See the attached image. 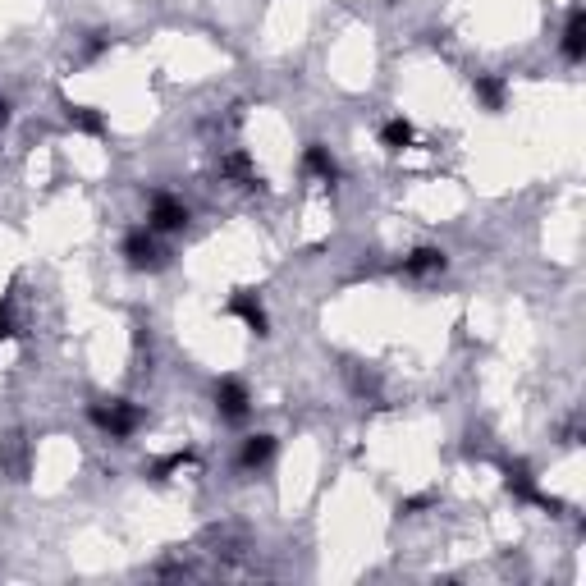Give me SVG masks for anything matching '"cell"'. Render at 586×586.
<instances>
[{"instance_id":"obj_1","label":"cell","mask_w":586,"mask_h":586,"mask_svg":"<svg viewBox=\"0 0 586 586\" xmlns=\"http://www.w3.org/2000/svg\"><path fill=\"white\" fill-rule=\"evenodd\" d=\"M92 422L106 435H115V440H129L138 431L142 413H138V403H129V399H106V403H92Z\"/></svg>"},{"instance_id":"obj_2","label":"cell","mask_w":586,"mask_h":586,"mask_svg":"<svg viewBox=\"0 0 586 586\" xmlns=\"http://www.w3.org/2000/svg\"><path fill=\"white\" fill-rule=\"evenodd\" d=\"M124 261H129L133 271H161L165 252L156 243V229H129L124 234Z\"/></svg>"},{"instance_id":"obj_3","label":"cell","mask_w":586,"mask_h":586,"mask_svg":"<svg viewBox=\"0 0 586 586\" xmlns=\"http://www.w3.org/2000/svg\"><path fill=\"white\" fill-rule=\"evenodd\" d=\"M188 225V207L179 202V197L170 193H156L152 197V211H147V229H156V234H179V229Z\"/></svg>"},{"instance_id":"obj_4","label":"cell","mask_w":586,"mask_h":586,"mask_svg":"<svg viewBox=\"0 0 586 586\" xmlns=\"http://www.w3.org/2000/svg\"><path fill=\"white\" fill-rule=\"evenodd\" d=\"M216 413L225 417V422H248V413H252V399H248V390H243V380H234V376H225L216 385Z\"/></svg>"},{"instance_id":"obj_5","label":"cell","mask_w":586,"mask_h":586,"mask_svg":"<svg viewBox=\"0 0 586 586\" xmlns=\"http://www.w3.org/2000/svg\"><path fill=\"white\" fill-rule=\"evenodd\" d=\"M229 312L239 316L252 335H266V330H271V321H266V307H261L252 293H234V298H229Z\"/></svg>"},{"instance_id":"obj_6","label":"cell","mask_w":586,"mask_h":586,"mask_svg":"<svg viewBox=\"0 0 586 586\" xmlns=\"http://www.w3.org/2000/svg\"><path fill=\"white\" fill-rule=\"evenodd\" d=\"M564 60L568 65H582V55H586V14L582 10H573L568 14V23H564Z\"/></svg>"},{"instance_id":"obj_7","label":"cell","mask_w":586,"mask_h":586,"mask_svg":"<svg viewBox=\"0 0 586 586\" xmlns=\"http://www.w3.org/2000/svg\"><path fill=\"white\" fill-rule=\"evenodd\" d=\"M303 170L312 174V179H321V184H335V179H339L335 156H330L326 147H321V142H312V147L303 152Z\"/></svg>"},{"instance_id":"obj_8","label":"cell","mask_w":586,"mask_h":586,"mask_svg":"<svg viewBox=\"0 0 586 586\" xmlns=\"http://www.w3.org/2000/svg\"><path fill=\"white\" fill-rule=\"evenodd\" d=\"M445 266H449V261H445V252H440V248H417L413 257L403 261V271L417 275V280H426V275H440Z\"/></svg>"},{"instance_id":"obj_9","label":"cell","mask_w":586,"mask_h":586,"mask_svg":"<svg viewBox=\"0 0 586 586\" xmlns=\"http://www.w3.org/2000/svg\"><path fill=\"white\" fill-rule=\"evenodd\" d=\"M271 454H275V435H248V440H243L239 463L248 467V472H257V467L271 463Z\"/></svg>"},{"instance_id":"obj_10","label":"cell","mask_w":586,"mask_h":586,"mask_svg":"<svg viewBox=\"0 0 586 586\" xmlns=\"http://www.w3.org/2000/svg\"><path fill=\"white\" fill-rule=\"evenodd\" d=\"M504 481H509V490L518 495V500H536V504H545V495L536 490V477H532V472H527L522 463H509V467H504Z\"/></svg>"},{"instance_id":"obj_11","label":"cell","mask_w":586,"mask_h":586,"mask_svg":"<svg viewBox=\"0 0 586 586\" xmlns=\"http://www.w3.org/2000/svg\"><path fill=\"white\" fill-rule=\"evenodd\" d=\"M472 92H477V101H481L486 110H504V78L477 74V78H472Z\"/></svg>"},{"instance_id":"obj_12","label":"cell","mask_w":586,"mask_h":586,"mask_svg":"<svg viewBox=\"0 0 586 586\" xmlns=\"http://www.w3.org/2000/svg\"><path fill=\"white\" fill-rule=\"evenodd\" d=\"M220 170H225V174H229V179H234L239 188H257V170H252V161H248V156H239V152H234V156H225V165H220Z\"/></svg>"},{"instance_id":"obj_13","label":"cell","mask_w":586,"mask_h":586,"mask_svg":"<svg viewBox=\"0 0 586 586\" xmlns=\"http://www.w3.org/2000/svg\"><path fill=\"white\" fill-rule=\"evenodd\" d=\"M380 142H385L390 152H403V147L413 142V124H408V120H390L385 129H380Z\"/></svg>"},{"instance_id":"obj_14","label":"cell","mask_w":586,"mask_h":586,"mask_svg":"<svg viewBox=\"0 0 586 586\" xmlns=\"http://www.w3.org/2000/svg\"><path fill=\"white\" fill-rule=\"evenodd\" d=\"M69 124H74V129H83V133H101V129H106V120H101L92 106H69Z\"/></svg>"},{"instance_id":"obj_15","label":"cell","mask_w":586,"mask_h":586,"mask_svg":"<svg viewBox=\"0 0 586 586\" xmlns=\"http://www.w3.org/2000/svg\"><path fill=\"white\" fill-rule=\"evenodd\" d=\"M14 335V321H10V312H5V307H0V344H5V339Z\"/></svg>"},{"instance_id":"obj_16","label":"cell","mask_w":586,"mask_h":586,"mask_svg":"<svg viewBox=\"0 0 586 586\" xmlns=\"http://www.w3.org/2000/svg\"><path fill=\"white\" fill-rule=\"evenodd\" d=\"M5 124H10V101L0 97V129H5Z\"/></svg>"}]
</instances>
